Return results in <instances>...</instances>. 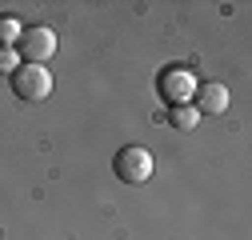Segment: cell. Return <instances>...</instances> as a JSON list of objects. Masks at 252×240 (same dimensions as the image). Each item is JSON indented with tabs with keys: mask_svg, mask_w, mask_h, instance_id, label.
Returning a JSON list of instances; mask_svg holds the SVG:
<instances>
[{
	"mask_svg": "<svg viewBox=\"0 0 252 240\" xmlns=\"http://www.w3.org/2000/svg\"><path fill=\"white\" fill-rule=\"evenodd\" d=\"M112 168H116V176L124 184H144L152 176V168H156V160H152V152L144 144H124L116 152V160H112Z\"/></svg>",
	"mask_w": 252,
	"mask_h": 240,
	"instance_id": "7a4b0ae2",
	"label": "cell"
},
{
	"mask_svg": "<svg viewBox=\"0 0 252 240\" xmlns=\"http://www.w3.org/2000/svg\"><path fill=\"white\" fill-rule=\"evenodd\" d=\"M12 92L24 100V104H40L52 96V72L44 64H20L12 72Z\"/></svg>",
	"mask_w": 252,
	"mask_h": 240,
	"instance_id": "6da1fadb",
	"label": "cell"
},
{
	"mask_svg": "<svg viewBox=\"0 0 252 240\" xmlns=\"http://www.w3.org/2000/svg\"><path fill=\"white\" fill-rule=\"evenodd\" d=\"M20 32H24V24L16 16H0V48H16Z\"/></svg>",
	"mask_w": 252,
	"mask_h": 240,
	"instance_id": "52a82bcc",
	"label": "cell"
},
{
	"mask_svg": "<svg viewBox=\"0 0 252 240\" xmlns=\"http://www.w3.org/2000/svg\"><path fill=\"white\" fill-rule=\"evenodd\" d=\"M56 52V32L44 24H32V28H24L20 40H16V56H20V64H44V60Z\"/></svg>",
	"mask_w": 252,
	"mask_h": 240,
	"instance_id": "3957f363",
	"label": "cell"
},
{
	"mask_svg": "<svg viewBox=\"0 0 252 240\" xmlns=\"http://www.w3.org/2000/svg\"><path fill=\"white\" fill-rule=\"evenodd\" d=\"M168 124H172L176 132H192V128L200 124V112H196L192 104H176V108H168Z\"/></svg>",
	"mask_w": 252,
	"mask_h": 240,
	"instance_id": "8992f818",
	"label": "cell"
},
{
	"mask_svg": "<svg viewBox=\"0 0 252 240\" xmlns=\"http://www.w3.org/2000/svg\"><path fill=\"white\" fill-rule=\"evenodd\" d=\"M156 88H160V96L176 108V104H188L196 92V72L192 68H184V64H172L160 72V80H156Z\"/></svg>",
	"mask_w": 252,
	"mask_h": 240,
	"instance_id": "277c9868",
	"label": "cell"
},
{
	"mask_svg": "<svg viewBox=\"0 0 252 240\" xmlns=\"http://www.w3.org/2000/svg\"><path fill=\"white\" fill-rule=\"evenodd\" d=\"M20 68V56H16V48H0V72H16Z\"/></svg>",
	"mask_w": 252,
	"mask_h": 240,
	"instance_id": "ba28073f",
	"label": "cell"
},
{
	"mask_svg": "<svg viewBox=\"0 0 252 240\" xmlns=\"http://www.w3.org/2000/svg\"><path fill=\"white\" fill-rule=\"evenodd\" d=\"M192 108L200 112V116H220L228 108V84H220V80H204V84H196V92H192Z\"/></svg>",
	"mask_w": 252,
	"mask_h": 240,
	"instance_id": "5b68a950",
	"label": "cell"
}]
</instances>
